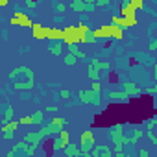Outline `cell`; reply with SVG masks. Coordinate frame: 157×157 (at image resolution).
I'll return each mask as SVG.
<instances>
[{
    "label": "cell",
    "mask_w": 157,
    "mask_h": 157,
    "mask_svg": "<svg viewBox=\"0 0 157 157\" xmlns=\"http://www.w3.org/2000/svg\"><path fill=\"white\" fill-rule=\"evenodd\" d=\"M44 122V113L43 111H35L32 115V126H41Z\"/></svg>",
    "instance_id": "cell-27"
},
{
    "label": "cell",
    "mask_w": 157,
    "mask_h": 157,
    "mask_svg": "<svg viewBox=\"0 0 157 157\" xmlns=\"http://www.w3.org/2000/svg\"><path fill=\"white\" fill-rule=\"evenodd\" d=\"M144 135H146V137L151 140V144H153V146H157V137H155L153 129H146V131H144Z\"/></svg>",
    "instance_id": "cell-32"
},
{
    "label": "cell",
    "mask_w": 157,
    "mask_h": 157,
    "mask_svg": "<svg viewBox=\"0 0 157 157\" xmlns=\"http://www.w3.org/2000/svg\"><path fill=\"white\" fill-rule=\"evenodd\" d=\"M35 150H37V146H33V144H30V142H26V140H22V142H17V144H13V148L8 151V157H13L17 151H24L26 155H35Z\"/></svg>",
    "instance_id": "cell-6"
},
{
    "label": "cell",
    "mask_w": 157,
    "mask_h": 157,
    "mask_svg": "<svg viewBox=\"0 0 157 157\" xmlns=\"http://www.w3.org/2000/svg\"><path fill=\"white\" fill-rule=\"evenodd\" d=\"M67 46H68V52L74 54L78 59H87V54L80 48V44H67Z\"/></svg>",
    "instance_id": "cell-16"
},
{
    "label": "cell",
    "mask_w": 157,
    "mask_h": 157,
    "mask_svg": "<svg viewBox=\"0 0 157 157\" xmlns=\"http://www.w3.org/2000/svg\"><path fill=\"white\" fill-rule=\"evenodd\" d=\"M78 30H80V35H82V37L87 35V33H91V26H89L87 22H83V21L78 22Z\"/></svg>",
    "instance_id": "cell-30"
},
{
    "label": "cell",
    "mask_w": 157,
    "mask_h": 157,
    "mask_svg": "<svg viewBox=\"0 0 157 157\" xmlns=\"http://www.w3.org/2000/svg\"><path fill=\"white\" fill-rule=\"evenodd\" d=\"M0 98H2V93H0Z\"/></svg>",
    "instance_id": "cell-50"
},
{
    "label": "cell",
    "mask_w": 157,
    "mask_h": 157,
    "mask_svg": "<svg viewBox=\"0 0 157 157\" xmlns=\"http://www.w3.org/2000/svg\"><path fill=\"white\" fill-rule=\"evenodd\" d=\"M109 139L113 142H122L124 146H128V137L124 135V124H115L109 129Z\"/></svg>",
    "instance_id": "cell-8"
},
{
    "label": "cell",
    "mask_w": 157,
    "mask_h": 157,
    "mask_svg": "<svg viewBox=\"0 0 157 157\" xmlns=\"http://www.w3.org/2000/svg\"><path fill=\"white\" fill-rule=\"evenodd\" d=\"M46 111H48V113H57V107H56V105H48Z\"/></svg>",
    "instance_id": "cell-46"
},
{
    "label": "cell",
    "mask_w": 157,
    "mask_h": 157,
    "mask_svg": "<svg viewBox=\"0 0 157 157\" xmlns=\"http://www.w3.org/2000/svg\"><path fill=\"white\" fill-rule=\"evenodd\" d=\"M61 128H65V118H61V117H56V118H52V120H50V122H48L44 128H41V129L37 131V137H39V140L43 142L44 139L57 135V131H59Z\"/></svg>",
    "instance_id": "cell-2"
},
{
    "label": "cell",
    "mask_w": 157,
    "mask_h": 157,
    "mask_svg": "<svg viewBox=\"0 0 157 157\" xmlns=\"http://www.w3.org/2000/svg\"><path fill=\"white\" fill-rule=\"evenodd\" d=\"M80 39H82V35H80L78 26L68 24L67 28H63V39H61L63 44H80Z\"/></svg>",
    "instance_id": "cell-3"
},
{
    "label": "cell",
    "mask_w": 157,
    "mask_h": 157,
    "mask_svg": "<svg viewBox=\"0 0 157 157\" xmlns=\"http://www.w3.org/2000/svg\"><path fill=\"white\" fill-rule=\"evenodd\" d=\"M78 100L82 104H91V105H100L102 104V98H100V93H94V91H80L78 93Z\"/></svg>",
    "instance_id": "cell-5"
},
{
    "label": "cell",
    "mask_w": 157,
    "mask_h": 157,
    "mask_svg": "<svg viewBox=\"0 0 157 157\" xmlns=\"http://www.w3.org/2000/svg\"><path fill=\"white\" fill-rule=\"evenodd\" d=\"M107 98H109V102H113V104H129V100H131V96H129L126 91H111V93L107 94Z\"/></svg>",
    "instance_id": "cell-9"
},
{
    "label": "cell",
    "mask_w": 157,
    "mask_h": 157,
    "mask_svg": "<svg viewBox=\"0 0 157 157\" xmlns=\"http://www.w3.org/2000/svg\"><path fill=\"white\" fill-rule=\"evenodd\" d=\"M0 128H2V124H0Z\"/></svg>",
    "instance_id": "cell-52"
},
{
    "label": "cell",
    "mask_w": 157,
    "mask_h": 157,
    "mask_svg": "<svg viewBox=\"0 0 157 157\" xmlns=\"http://www.w3.org/2000/svg\"><path fill=\"white\" fill-rule=\"evenodd\" d=\"M120 17H126V19H133L137 17V10L128 2V4H120Z\"/></svg>",
    "instance_id": "cell-14"
},
{
    "label": "cell",
    "mask_w": 157,
    "mask_h": 157,
    "mask_svg": "<svg viewBox=\"0 0 157 157\" xmlns=\"http://www.w3.org/2000/svg\"><path fill=\"white\" fill-rule=\"evenodd\" d=\"M139 155H140V157H148V155H150V151H148V150H144V148H140V150H139Z\"/></svg>",
    "instance_id": "cell-45"
},
{
    "label": "cell",
    "mask_w": 157,
    "mask_h": 157,
    "mask_svg": "<svg viewBox=\"0 0 157 157\" xmlns=\"http://www.w3.org/2000/svg\"><path fill=\"white\" fill-rule=\"evenodd\" d=\"M157 50V39H151V43H150V52H155Z\"/></svg>",
    "instance_id": "cell-43"
},
{
    "label": "cell",
    "mask_w": 157,
    "mask_h": 157,
    "mask_svg": "<svg viewBox=\"0 0 157 157\" xmlns=\"http://www.w3.org/2000/svg\"><path fill=\"white\" fill-rule=\"evenodd\" d=\"M111 24H115V26H120L122 30H128V21H126L124 17H120V15H113V19H111Z\"/></svg>",
    "instance_id": "cell-24"
},
{
    "label": "cell",
    "mask_w": 157,
    "mask_h": 157,
    "mask_svg": "<svg viewBox=\"0 0 157 157\" xmlns=\"http://www.w3.org/2000/svg\"><path fill=\"white\" fill-rule=\"evenodd\" d=\"M22 140H26V142H30V144H33V146H39V142H41L39 137H37V131H30V133H26Z\"/></svg>",
    "instance_id": "cell-26"
},
{
    "label": "cell",
    "mask_w": 157,
    "mask_h": 157,
    "mask_svg": "<svg viewBox=\"0 0 157 157\" xmlns=\"http://www.w3.org/2000/svg\"><path fill=\"white\" fill-rule=\"evenodd\" d=\"M2 135H4V140H11L15 137V131H4Z\"/></svg>",
    "instance_id": "cell-41"
},
{
    "label": "cell",
    "mask_w": 157,
    "mask_h": 157,
    "mask_svg": "<svg viewBox=\"0 0 157 157\" xmlns=\"http://www.w3.org/2000/svg\"><path fill=\"white\" fill-rule=\"evenodd\" d=\"M93 157H113V150L109 148V144H94L91 150Z\"/></svg>",
    "instance_id": "cell-10"
},
{
    "label": "cell",
    "mask_w": 157,
    "mask_h": 157,
    "mask_svg": "<svg viewBox=\"0 0 157 157\" xmlns=\"http://www.w3.org/2000/svg\"><path fill=\"white\" fill-rule=\"evenodd\" d=\"M10 24H13V26H22V28H30V26L33 24V21H32L24 11L17 10V11L13 13V17L10 19Z\"/></svg>",
    "instance_id": "cell-7"
},
{
    "label": "cell",
    "mask_w": 157,
    "mask_h": 157,
    "mask_svg": "<svg viewBox=\"0 0 157 157\" xmlns=\"http://www.w3.org/2000/svg\"><path fill=\"white\" fill-rule=\"evenodd\" d=\"M13 115H15V109H13V105H6V107H4V117H2V122L13 120Z\"/></svg>",
    "instance_id": "cell-28"
},
{
    "label": "cell",
    "mask_w": 157,
    "mask_h": 157,
    "mask_svg": "<svg viewBox=\"0 0 157 157\" xmlns=\"http://www.w3.org/2000/svg\"><path fill=\"white\" fill-rule=\"evenodd\" d=\"M24 6H26L28 10H33V8L37 6V0H24Z\"/></svg>",
    "instance_id": "cell-39"
},
{
    "label": "cell",
    "mask_w": 157,
    "mask_h": 157,
    "mask_svg": "<svg viewBox=\"0 0 157 157\" xmlns=\"http://www.w3.org/2000/svg\"><path fill=\"white\" fill-rule=\"evenodd\" d=\"M70 10L76 13H85V2L83 0H72L70 2Z\"/></svg>",
    "instance_id": "cell-20"
},
{
    "label": "cell",
    "mask_w": 157,
    "mask_h": 157,
    "mask_svg": "<svg viewBox=\"0 0 157 157\" xmlns=\"http://www.w3.org/2000/svg\"><path fill=\"white\" fill-rule=\"evenodd\" d=\"M63 151H65V155L67 157H85L83 155V151L80 150V146H78V144H74V142H67V146L63 148Z\"/></svg>",
    "instance_id": "cell-12"
},
{
    "label": "cell",
    "mask_w": 157,
    "mask_h": 157,
    "mask_svg": "<svg viewBox=\"0 0 157 157\" xmlns=\"http://www.w3.org/2000/svg\"><path fill=\"white\" fill-rule=\"evenodd\" d=\"M89 65H93V67H96V68H100V70H109V68H111V65H109L107 61H100L98 57L91 59V61H89Z\"/></svg>",
    "instance_id": "cell-22"
},
{
    "label": "cell",
    "mask_w": 157,
    "mask_h": 157,
    "mask_svg": "<svg viewBox=\"0 0 157 157\" xmlns=\"http://www.w3.org/2000/svg\"><path fill=\"white\" fill-rule=\"evenodd\" d=\"M111 39H117V41L124 39V30H122L120 26H115V24H111Z\"/></svg>",
    "instance_id": "cell-25"
},
{
    "label": "cell",
    "mask_w": 157,
    "mask_h": 157,
    "mask_svg": "<svg viewBox=\"0 0 157 157\" xmlns=\"http://www.w3.org/2000/svg\"><path fill=\"white\" fill-rule=\"evenodd\" d=\"M48 139H50V137H48ZM50 142H52V150H54V151H59V150H63V148L67 146V142H65L63 139H59V137L50 139Z\"/></svg>",
    "instance_id": "cell-23"
},
{
    "label": "cell",
    "mask_w": 157,
    "mask_h": 157,
    "mask_svg": "<svg viewBox=\"0 0 157 157\" xmlns=\"http://www.w3.org/2000/svg\"><path fill=\"white\" fill-rule=\"evenodd\" d=\"M10 80L13 82V89L22 93V91H32L35 87V76L32 72V68L28 67H17L15 70L10 72Z\"/></svg>",
    "instance_id": "cell-1"
},
{
    "label": "cell",
    "mask_w": 157,
    "mask_h": 157,
    "mask_svg": "<svg viewBox=\"0 0 157 157\" xmlns=\"http://www.w3.org/2000/svg\"><path fill=\"white\" fill-rule=\"evenodd\" d=\"M59 96H61L63 100H68L72 94H70V91H68V89H61V91H59Z\"/></svg>",
    "instance_id": "cell-38"
},
{
    "label": "cell",
    "mask_w": 157,
    "mask_h": 157,
    "mask_svg": "<svg viewBox=\"0 0 157 157\" xmlns=\"http://www.w3.org/2000/svg\"><path fill=\"white\" fill-rule=\"evenodd\" d=\"M19 124H21V126H32V115L21 117V118H19Z\"/></svg>",
    "instance_id": "cell-33"
},
{
    "label": "cell",
    "mask_w": 157,
    "mask_h": 157,
    "mask_svg": "<svg viewBox=\"0 0 157 157\" xmlns=\"http://www.w3.org/2000/svg\"><path fill=\"white\" fill-rule=\"evenodd\" d=\"M76 61H78V57H76L74 54H70V52H68V54H65V57H63V63H65L67 67H74V65H76Z\"/></svg>",
    "instance_id": "cell-29"
},
{
    "label": "cell",
    "mask_w": 157,
    "mask_h": 157,
    "mask_svg": "<svg viewBox=\"0 0 157 157\" xmlns=\"http://www.w3.org/2000/svg\"><path fill=\"white\" fill-rule=\"evenodd\" d=\"M57 135H59V139H63L65 142H68V140H70V135H68V131H67L65 128H61V129L57 131Z\"/></svg>",
    "instance_id": "cell-34"
},
{
    "label": "cell",
    "mask_w": 157,
    "mask_h": 157,
    "mask_svg": "<svg viewBox=\"0 0 157 157\" xmlns=\"http://www.w3.org/2000/svg\"><path fill=\"white\" fill-rule=\"evenodd\" d=\"M142 93H146V94H150V96H153V98H155V96H157V85H155V83H151L148 89H142Z\"/></svg>",
    "instance_id": "cell-31"
},
{
    "label": "cell",
    "mask_w": 157,
    "mask_h": 157,
    "mask_svg": "<svg viewBox=\"0 0 157 157\" xmlns=\"http://www.w3.org/2000/svg\"><path fill=\"white\" fill-rule=\"evenodd\" d=\"M109 4H111V0H94V6L96 8H105Z\"/></svg>",
    "instance_id": "cell-37"
},
{
    "label": "cell",
    "mask_w": 157,
    "mask_h": 157,
    "mask_svg": "<svg viewBox=\"0 0 157 157\" xmlns=\"http://www.w3.org/2000/svg\"><path fill=\"white\" fill-rule=\"evenodd\" d=\"M2 109H4V107H2V104H0V111H2Z\"/></svg>",
    "instance_id": "cell-49"
},
{
    "label": "cell",
    "mask_w": 157,
    "mask_h": 157,
    "mask_svg": "<svg viewBox=\"0 0 157 157\" xmlns=\"http://www.w3.org/2000/svg\"><path fill=\"white\" fill-rule=\"evenodd\" d=\"M87 76H89V80H100V76H102V70L100 68H96V67H93V65H89V68H87Z\"/></svg>",
    "instance_id": "cell-21"
},
{
    "label": "cell",
    "mask_w": 157,
    "mask_h": 157,
    "mask_svg": "<svg viewBox=\"0 0 157 157\" xmlns=\"http://www.w3.org/2000/svg\"><path fill=\"white\" fill-rule=\"evenodd\" d=\"M96 144V139H94V135H93V131H83L82 135H80V150L83 151V155L85 157H89L91 155V150H93V146Z\"/></svg>",
    "instance_id": "cell-4"
},
{
    "label": "cell",
    "mask_w": 157,
    "mask_h": 157,
    "mask_svg": "<svg viewBox=\"0 0 157 157\" xmlns=\"http://www.w3.org/2000/svg\"><path fill=\"white\" fill-rule=\"evenodd\" d=\"M56 11H57V13H65V11H67V6H65V4H61V2H59V4H56Z\"/></svg>",
    "instance_id": "cell-40"
},
{
    "label": "cell",
    "mask_w": 157,
    "mask_h": 157,
    "mask_svg": "<svg viewBox=\"0 0 157 157\" xmlns=\"http://www.w3.org/2000/svg\"><path fill=\"white\" fill-rule=\"evenodd\" d=\"M21 128L19 120H8V122H2V128H0V131H17Z\"/></svg>",
    "instance_id": "cell-17"
},
{
    "label": "cell",
    "mask_w": 157,
    "mask_h": 157,
    "mask_svg": "<svg viewBox=\"0 0 157 157\" xmlns=\"http://www.w3.org/2000/svg\"><path fill=\"white\" fill-rule=\"evenodd\" d=\"M0 124H2V118H0Z\"/></svg>",
    "instance_id": "cell-51"
},
{
    "label": "cell",
    "mask_w": 157,
    "mask_h": 157,
    "mask_svg": "<svg viewBox=\"0 0 157 157\" xmlns=\"http://www.w3.org/2000/svg\"><path fill=\"white\" fill-rule=\"evenodd\" d=\"M142 137H144V131H142V129H135V131H133V135H131V137H128V146H135Z\"/></svg>",
    "instance_id": "cell-19"
},
{
    "label": "cell",
    "mask_w": 157,
    "mask_h": 157,
    "mask_svg": "<svg viewBox=\"0 0 157 157\" xmlns=\"http://www.w3.org/2000/svg\"><path fill=\"white\" fill-rule=\"evenodd\" d=\"M85 4H94V0H83Z\"/></svg>",
    "instance_id": "cell-48"
},
{
    "label": "cell",
    "mask_w": 157,
    "mask_h": 157,
    "mask_svg": "<svg viewBox=\"0 0 157 157\" xmlns=\"http://www.w3.org/2000/svg\"><path fill=\"white\" fill-rule=\"evenodd\" d=\"M91 91H94V93H100V91H102V83H100V80H94V82H93Z\"/></svg>",
    "instance_id": "cell-36"
},
{
    "label": "cell",
    "mask_w": 157,
    "mask_h": 157,
    "mask_svg": "<svg viewBox=\"0 0 157 157\" xmlns=\"http://www.w3.org/2000/svg\"><path fill=\"white\" fill-rule=\"evenodd\" d=\"M122 87H124V91H126L129 96H139V94H142V89H140L135 82H131V80H124V82H122Z\"/></svg>",
    "instance_id": "cell-13"
},
{
    "label": "cell",
    "mask_w": 157,
    "mask_h": 157,
    "mask_svg": "<svg viewBox=\"0 0 157 157\" xmlns=\"http://www.w3.org/2000/svg\"><path fill=\"white\" fill-rule=\"evenodd\" d=\"M94 39H111V24H102L96 30H91Z\"/></svg>",
    "instance_id": "cell-11"
},
{
    "label": "cell",
    "mask_w": 157,
    "mask_h": 157,
    "mask_svg": "<svg viewBox=\"0 0 157 157\" xmlns=\"http://www.w3.org/2000/svg\"><path fill=\"white\" fill-rule=\"evenodd\" d=\"M129 4H131L135 10H142V8H144V0H129Z\"/></svg>",
    "instance_id": "cell-35"
},
{
    "label": "cell",
    "mask_w": 157,
    "mask_h": 157,
    "mask_svg": "<svg viewBox=\"0 0 157 157\" xmlns=\"http://www.w3.org/2000/svg\"><path fill=\"white\" fill-rule=\"evenodd\" d=\"M30 28H32V35H33V39H44V26H43V24L33 22Z\"/></svg>",
    "instance_id": "cell-15"
},
{
    "label": "cell",
    "mask_w": 157,
    "mask_h": 157,
    "mask_svg": "<svg viewBox=\"0 0 157 157\" xmlns=\"http://www.w3.org/2000/svg\"><path fill=\"white\" fill-rule=\"evenodd\" d=\"M117 151H124V144L122 142H115V153Z\"/></svg>",
    "instance_id": "cell-44"
},
{
    "label": "cell",
    "mask_w": 157,
    "mask_h": 157,
    "mask_svg": "<svg viewBox=\"0 0 157 157\" xmlns=\"http://www.w3.org/2000/svg\"><path fill=\"white\" fill-rule=\"evenodd\" d=\"M48 50H50L52 56H61L63 54V43L61 41H52L50 46H48Z\"/></svg>",
    "instance_id": "cell-18"
},
{
    "label": "cell",
    "mask_w": 157,
    "mask_h": 157,
    "mask_svg": "<svg viewBox=\"0 0 157 157\" xmlns=\"http://www.w3.org/2000/svg\"><path fill=\"white\" fill-rule=\"evenodd\" d=\"M157 126V118H151L150 122H148V126H146V129H153Z\"/></svg>",
    "instance_id": "cell-42"
},
{
    "label": "cell",
    "mask_w": 157,
    "mask_h": 157,
    "mask_svg": "<svg viewBox=\"0 0 157 157\" xmlns=\"http://www.w3.org/2000/svg\"><path fill=\"white\" fill-rule=\"evenodd\" d=\"M10 4V0H0V10H2V8H6Z\"/></svg>",
    "instance_id": "cell-47"
}]
</instances>
